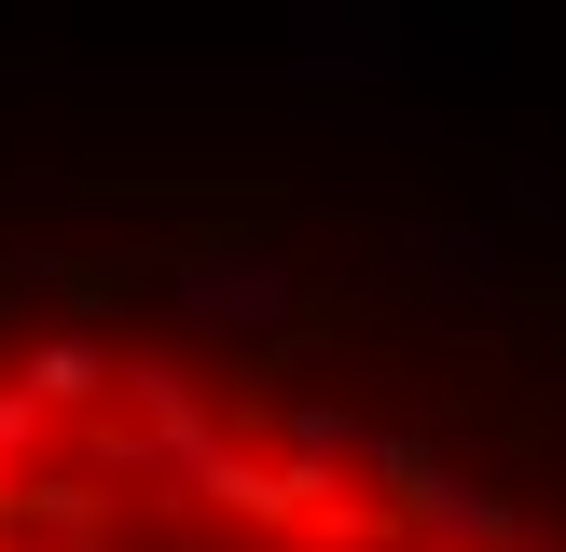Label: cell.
<instances>
[{"mask_svg": "<svg viewBox=\"0 0 566 552\" xmlns=\"http://www.w3.org/2000/svg\"><path fill=\"white\" fill-rule=\"evenodd\" d=\"M0 552H566V208L263 83L0 70Z\"/></svg>", "mask_w": 566, "mask_h": 552, "instance_id": "6da1fadb", "label": "cell"}]
</instances>
